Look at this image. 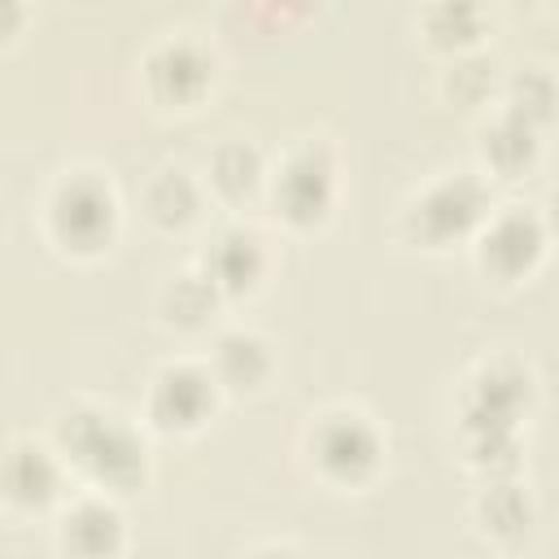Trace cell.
Wrapping results in <instances>:
<instances>
[{
	"instance_id": "cell-19",
	"label": "cell",
	"mask_w": 559,
	"mask_h": 559,
	"mask_svg": "<svg viewBox=\"0 0 559 559\" xmlns=\"http://www.w3.org/2000/svg\"><path fill=\"white\" fill-rule=\"evenodd\" d=\"M432 17H441V22H445V31L437 35L441 44H454V39H467V35H463L459 26H463V22H476V13H472V9H459V13H454V9H437Z\"/></svg>"
},
{
	"instance_id": "cell-17",
	"label": "cell",
	"mask_w": 559,
	"mask_h": 559,
	"mask_svg": "<svg viewBox=\"0 0 559 559\" xmlns=\"http://www.w3.org/2000/svg\"><path fill=\"white\" fill-rule=\"evenodd\" d=\"M480 520L498 537H520L524 524H528V502H524V493L515 485H493L480 498Z\"/></svg>"
},
{
	"instance_id": "cell-11",
	"label": "cell",
	"mask_w": 559,
	"mask_h": 559,
	"mask_svg": "<svg viewBox=\"0 0 559 559\" xmlns=\"http://www.w3.org/2000/svg\"><path fill=\"white\" fill-rule=\"evenodd\" d=\"M4 485H9V498L22 502V507H44L52 493H57V463L48 450L39 445H17L4 463Z\"/></svg>"
},
{
	"instance_id": "cell-7",
	"label": "cell",
	"mask_w": 559,
	"mask_h": 559,
	"mask_svg": "<svg viewBox=\"0 0 559 559\" xmlns=\"http://www.w3.org/2000/svg\"><path fill=\"white\" fill-rule=\"evenodd\" d=\"M542 240H546L542 223L528 218L524 210H511V214L493 218L489 231L480 236V266L493 271L498 280H515V275H524L537 262Z\"/></svg>"
},
{
	"instance_id": "cell-2",
	"label": "cell",
	"mask_w": 559,
	"mask_h": 559,
	"mask_svg": "<svg viewBox=\"0 0 559 559\" xmlns=\"http://www.w3.org/2000/svg\"><path fill=\"white\" fill-rule=\"evenodd\" d=\"M48 227L52 236L74 249V253H92L109 240L114 231V192L92 179V175H74L52 192L48 205Z\"/></svg>"
},
{
	"instance_id": "cell-5",
	"label": "cell",
	"mask_w": 559,
	"mask_h": 559,
	"mask_svg": "<svg viewBox=\"0 0 559 559\" xmlns=\"http://www.w3.org/2000/svg\"><path fill=\"white\" fill-rule=\"evenodd\" d=\"M332 201V166L319 153H293L280 175H275V205L293 223H314L323 218Z\"/></svg>"
},
{
	"instance_id": "cell-1",
	"label": "cell",
	"mask_w": 559,
	"mask_h": 559,
	"mask_svg": "<svg viewBox=\"0 0 559 559\" xmlns=\"http://www.w3.org/2000/svg\"><path fill=\"white\" fill-rule=\"evenodd\" d=\"M61 450L105 485H131L144 472V445L109 411H70L57 424Z\"/></svg>"
},
{
	"instance_id": "cell-3",
	"label": "cell",
	"mask_w": 559,
	"mask_h": 559,
	"mask_svg": "<svg viewBox=\"0 0 559 559\" xmlns=\"http://www.w3.org/2000/svg\"><path fill=\"white\" fill-rule=\"evenodd\" d=\"M310 454L332 480H362L380 463V441L362 415H323L310 432Z\"/></svg>"
},
{
	"instance_id": "cell-14",
	"label": "cell",
	"mask_w": 559,
	"mask_h": 559,
	"mask_svg": "<svg viewBox=\"0 0 559 559\" xmlns=\"http://www.w3.org/2000/svg\"><path fill=\"white\" fill-rule=\"evenodd\" d=\"M148 214L162 223V227H183L192 214H197V188L188 183V175L179 170H166L153 188H148Z\"/></svg>"
},
{
	"instance_id": "cell-13",
	"label": "cell",
	"mask_w": 559,
	"mask_h": 559,
	"mask_svg": "<svg viewBox=\"0 0 559 559\" xmlns=\"http://www.w3.org/2000/svg\"><path fill=\"white\" fill-rule=\"evenodd\" d=\"M480 153H485V162H489L493 170H502V175L511 179L515 170H524V166L533 162V127L507 114L502 122H493V127L485 131Z\"/></svg>"
},
{
	"instance_id": "cell-6",
	"label": "cell",
	"mask_w": 559,
	"mask_h": 559,
	"mask_svg": "<svg viewBox=\"0 0 559 559\" xmlns=\"http://www.w3.org/2000/svg\"><path fill=\"white\" fill-rule=\"evenodd\" d=\"M153 419L170 432L197 428L214 406V380L197 367H166L153 384Z\"/></svg>"
},
{
	"instance_id": "cell-16",
	"label": "cell",
	"mask_w": 559,
	"mask_h": 559,
	"mask_svg": "<svg viewBox=\"0 0 559 559\" xmlns=\"http://www.w3.org/2000/svg\"><path fill=\"white\" fill-rule=\"evenodd\" d=\"M210 170H214V175H210V179H214V188H218L223 197H231V201L249 197V192L258 188V175H262L258 153H253V148H245V144H227V148H218Z\"/></svg>"
},
{
	"instance_id": "cell-4",
	"label": "cell",
	"mask_w": 559,
	"mask_h": 559,
	"mask_svg": "<svg viewBox=\"0 0 559 559\" xmlns=\"http://www.w3.org/2000/svg\"><path fill=\"white\" fill-rule=\"evenodd\" d=\"M480 210H485V197H480V183L476 179H445L428 197L415 201L411 231L424 236L428 245H441L450 236H463L480 218Z\"/></svg>"
},
{
	"instance_id": "cell-10",
	"label": "cell",
	"mask_w": 559,
	"mask_h": 559,
	"mask_svg": "<svg viewBox=\"0 0 559 559\" xmlns=\"http://www.w3.org/2000/svg\"><path fill=\"white\" fill-rule=\"evenodd\" d=\"M258 271H262V249H258V240L245 236V231L218 236L214 253L205 258V275H210V284H214L218 293H240V288H249V284L258 280Z\"/></svg>"
},
{
	"instance_id": "cell-9",
	"label": "cell",
	"mask_w": 559,
	"mask_h": 559,
	"mask_svg": "<svg viewBox=\"0 0 559 559\" xmlns=\"http://www.w3.org/2000/svg\"><path fill=\"white\" fill-rule=\"evenodd\" d=\"M122 542V520L105 502H79L61 520V546L74 559H109Z\"/></svg>"
},
{
	"instance_id": "cell-18",
	"label": "cell",
	"mask_w": 559,
	"mask_h": 559,
	"mask_svg": "<svg viewBox=\"0 0 559 559\" xmlns=\"http://www.w3.org/2000/svg\"><path fill=\"white\" fill-rule=\"evenodd\" d=\"M550 100H555V87L542 70H524V74L511 79V118L533 127V118L550 114Z\"/></svg>"
},
{
	"instance_id": "cell-15",
	"label": "cell",
	"mask_w": 559,
	"mask_h": 559,
	"mask_svg": "<svg viewBox=\"0 0 559 559\" xmlns=\"http://www.w3.org/2000/svg\"><path fill=\"white\" fill-rule=\"evenodd\" d=\"M218 288L210 284V275H179L166 293V319L179 328H201L205 314L214 310Z\"/></svg>"
},
{
	"instance_id": "cell-21",
	"label": "cell",
	"mask_w": 559,
	"mask_h": 559,
	"mask_svg": "<svg viewBox=\"0 0 559 559\" xmlns=\"http://www.w3.org/2000/svg\"><path fill=\"white\" fill-rule=\"evenodd\" d=\"M253 559H297L293 550H262V555H253Z\"/></svg>"
},
{
	"instance_id": "cell-12",
	"label": "cell",
	"mask_w": 559,
	"mask_h": 559,
	"mask_svg": "<svg viewBox=\"0 0 559 559\" xmlns=\"http://www.w3.org/2000/svg\"><path fill=\"white\" fill-rule=\"evenodd\" d=\"M271 371V354L258 336H245V332H231L218 341L214 349V376L218 384H231V389H258Z\"/></svg>"
},
{
	"instance_id": "cell-20",
	"label": "cell",
	"mask_w": 559,
	"mask_h": 559,
	"mask_svg": "<svg viewBox=\"0 0 559 559\" xmlns=\"http://www.w3.org/2000/svg\"><path fill=\"white\" fill-rule=\"evenodd\" d=\"M546 218H550V227H555V231H559V192H555V197H550V205H546Z\"/></svg>"
},
{
	"instance_id": "cell-8",
	"label": "cell",
	"mask_w": 559,
	"mask_h": 559,
	"mask_svg": "<svg viewBox=\"0 0 559 559\" xmlns=\"http://www.w3.org/2000/svg\"><path fill=\"white\" fill-rule=\"evenodd\" d=\"M210 79V61L197 44L170 39L148 57V83L162 100H192Z\"/></svg>"
}]
</instances>
